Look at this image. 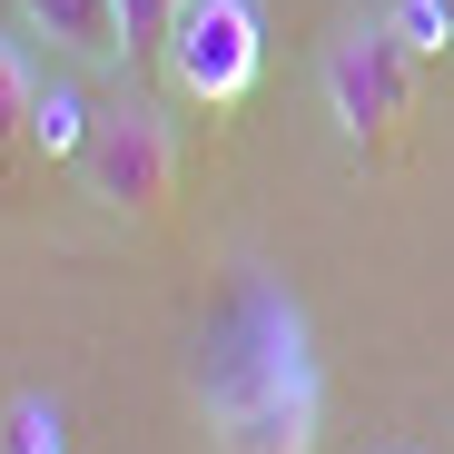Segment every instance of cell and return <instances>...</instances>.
<instances>
[{
  "label": "cell",
  "mask_w": 454,
  "mask_h": 454,
  "mask_svg": "<svg viewBox=\"0 0 454 454\" xmlns=\"http://www.w3.org/2000/svg\"><path fill=\"white\" fill-rule=\"evenodd\" d=\"M90 129H99V119L80 109V90H59V80L40 90V119H30V138H40V148H69V159H80V148H90Z\"/></svg>",
  "instance_id": "obj_8"
},
{
  "label": "cell",
  "mask_w": 454,
  "mask_h": 454,
  "mask_svg": "<svg viewBox=\"0 0 454 454\" xmlns=\"http://www.w3.org/2000/svg\"><path fill=\"white\" fill-rule=\"evenodd\" d=\"M20 20H30L50 50H69L80 69L129 59V20H119V0H20Z\"/></svg>",
  "instance_id": "obj_5"
},
{
  "label": "cell",
  "mask_w": 454,
  "mask_h": 454,
  "mask_svg": "<svg viewBox=\"0 0 454 454\" xmlns=\"http://www.w3.org/2000/svg\"><path fill=\"white\" fill-rule=\"evenodd\" d=\"M80 188L109 207V217H159L178 198V138L159 109H109L80 148Z\"/></svg>",
  "instance_id": "obj_4"
},
{
  "label": "cell",
  "mask_w": 454,
  "mask_h": 454,
  "mask_svg": "<svg viewBox=\"0 0 454 454\" xmlns=\"http://www.w3.org/2000/svg\"><path fill=\"white\" fill-rule=\"evenodd\" d=\"M386 20H395V40H405L415 59L454 50V0H386Z\"/></svg>",
  "instance_id": "obj_9"
},
{
  "label": "cell",
  "mask_w": 454,
  "mask_h": 454,
  "mask_svg": "<svg viewBox=\"0 0 454 454\" xmlns=\"http://www.w3.org/2000/svg\"><path fill=\"white\" fill-rule=\"evenodd\" d=\"M178 11H188V0H119V20H129V50H159Z\"/></svg>",
  "instance_id": "obj_10"
},
{
  "label": "cell",
  "mask_w": 454,
  "mask_h": 454,
  "mask_svg": "<svg viewBox=\"0 0 454 454\" xmlns=\"http://www.w3.org/2000/svg\"><path fill=\"white\" fill-rule=\"evenodd\" d=\"M159 59H168L178 99L238 109L257 90V69H267V20H257V0H188L168 20V40H159Z\"/></svg>",
  "instance_id": "obj_3"
},
{
  "label": "cell",
  "mask_w": 454,
  "mask_h": 454,
  "mask_svg": "<svg viewBox=\"0 0 454 454\" xmlns=\"http://www.w3.org/2000/svg\"><path fill=\"white\" fill-rule=\"evenodd\" d=\"M40 90H50V80H40V69H30L11 40H0V148H11V138H30V119H40Z\"/></svg>",
  "instance_id": "obj_6"
},
{
  "label": "cell",
  "mask_w": 454,
  "mask_h": 454,
  "mask_svg": "<svg viewBox=\"0 0 454 454\" xmlns=\"http://www.w3.org/2000/svg\"><path fill=\"white\" fill-rule=\"evenodd\" d=\"M326 109L365 159H395V138L415 119V50L395 40V20H346L326 40Z\"/></svg>",
  "instance_id": "obj_1"
},
{
  "label": "cell",
  "mask_w": 454,
  "mask_h": 454,
  "mask_svg": "<svg viewBox=\"0 0 454 454\" xmlns=\"http://www.w3.org/2000/svg\"><path fill=\"white\" fill-rule=\"evenodd\" d=\"M207 444L217 454H317V365L296 356V326L257 346L238 386H217Z\"/></svg>",
  "instance_id": "obj_2"
},
{
  "label": "cell",
  "mask_w": 454,
  "mask_h": 454,
  "mask_svg": "<svg viewBox=\"0 0 454 454\" xmlns=\"http://www.w3.org/2000/svg\"><path fill=\"white\" fill-rule=\"evenodd\" d=\"M0 454H69L59 405H50V395H11V415H0Z\"/></svg>",
  "instance_id": "obj_7"
}]
</instances>
